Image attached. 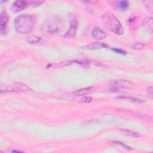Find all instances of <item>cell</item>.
Instances as JSON below:
<instances>
[{"instance_id": "cell-19", "label": "cell", "mask_w": 153, "mask_h": 153, "mask_svg": "<svg viewBox=\"0 0 153 153\" xmlns=\"http://www.w3.org/2000/svg\"><path fill=\"white\" fill-rule=\"evenodd\" d=\"M152 1H147L143 2V4H145V6L146 7L147 10L151 13H152Z\"/></svg>"}, {"instance_id": "cell-4", "label": "cell", "mask_w": 153, "mask_h": 153, "mask_svg": "<svg viewBox=\"0 0 153 153\" xmlns=\"http://www.w3.org/2000/svg\"><path fill=\"white\" fill-rule=\"evenodd\" d=\"M1 93L6 92H29L32 91V90L27 85L21 83H16L13 85L1 86Z\"/></svg>"}, {"instance_id": "cell-25", "label": "cell", "mask_w": 153, "mask_h": 153, "mask_svg": "<svg viewBox=\"0 0 153 153\" xmlns=\"http://www.w3.org/2000/svg\"><path fill=\"white\" fill-rule=\"evenodd\" d=\"M22 152V151L19 150H15L12 151V152Z\"/></svg>"}, {"instance_id": "cell-2", "label": "cell", "mask_w": 153, "mask_h": 153, "mask_svg": "<svg viewBox=\"0 0 153 153\" xmlns=\"http://www.w3.org/2000/svg\"><path fill=\"white\" fill-rule=\"evenodd\" d=\"M102 21L106 28L109 31L117 35H122L123 34L124 29L121 22L113 14L105 13L103 14Z\"/></svg>"}, {"instance_id": "cell-1", "label": "cell", "mask_w": 153, "mask_h": 153, "mask_svg": "<svg viewBox=\"0 0 153 153\" xmlns=\"http://www.w3.org/2000/svg\"><path fill=\"white\" fill-rule=\"evenodd\" d=\"M35 23L34 17L28 14L19 16L14 22L16 32L21 34H30L34 29Z\"/></svg>"}, {"instance_id": "cell-15", "label": "cell", "mask_w": 153, "mask_h": 153, "mask_svg": "<svg viewBox=\"0 0 153 153\" xmlns=\"http://www.w3.org/2000/svg\"><path fill=\"white\" fill-rule=\"evenodd\" d=\"M110 144L111 145H119V146H121L124 149H126V150H133V148L128 146V145H126V144H124V143L121 142H119V141H111L109 142Z\"/></svg>"}, {"instance_id": "cell-17", "label": "cell", "mask_w": 153, "mask_h": 153, "mask_svg": "<svg viewBox=\"0 0 153 153\" xmlns=\"http://www.w3.org/2000/svg\"><path fill=\"white\" fill-rule=\"evenodd\" d=\"M145 47V45L143 44L142 43H134L132 46V48L134 50H141L143 49V48Z\"/></svg>"}, {"instance_id": "cell-23", "label": "cell", "mask_w": 153, "mask_h": 153, "mask_svg": "<svg viewBox=\"0 0 153 153\" xmlns=\"http://www.w3.org/2000/svg\"><path fill=\"white\" fill-rule=\"evenodd\" d=\"M112 50L114 51L115 53H117L119 54H121V55H126V52L125 51H123V50H121V49H112Z\"/></svg>"}, {"instance_id": "cell-5", "label": "cell", "mask_w": 153, "mask_h": 153, "mask_svg": "<svg viewBox=\"0 0 153 153\" xmlns=\"http://www.w3.org/2000/svg\"><path fill=\"white\" fill-rule=\"evenodd\" d=\"M78 27V21L75 18L72 17L70 19V26L68 31L65 34V37L68 38H73L75 37Z\"/></svg>"}, {"instance_id": "cell-9", "label": "cell", "mask_w": 153, "mask_h": 153, "mask_svg": "<svg viewBox=\"0 0 153 153\" xmlns=\"http://www.w3.org/2000/svg\"><path fill=\"white\" fill-rule=\"evenodd\" d=\"M86 47L88 50H98L101 49L108 48V46L104 43L94 42L89 44Z\"/></svg>"}, {"instance_id": "cell-24", "label": "cell", "mask_w": 153, "mask_h": 153, "mask_svg": "<svg viewBox=\"0 0 153 153\" xmlns=\"http://www.w3.org/2000/svg\"><path fill=\"white\" fill-rule=\"evenodd\" d=\"M89 62L90 63H92L93 65H96V66H98V67H104V65H102V64H101L100 62H99L97 61H95V60H88Z\"/></svg>"}, {"instance_id": "cell-13", "label": "cell", "mask_w": 153, "mask_h": 153, "mask_svg": "<svg viewBox=\"0 0 153 153\" xmlns=\"http://www.w3.org/2000/svg\"><path fill=\"white\" fill-rule=\"evenodd\" d=\"M121 133H122L123 134L126 136H128L129 137H132V138H138L139 137V134L134 132L130 130L127 129H121L120 130Z\"/></svg>"}, {"instance_id": "cell-14", "label": "cell", "mask_w": 153, "mask_h": 153, "mask_svg": "<svg viewBox=\"0 0 153 153\" xmlns=\"http://www.w3.org/2000/svg\"><path fill=\"white\" fill-rule=\"evenodd\" d=\"M26 41L30 44H35L38 43L41 41V38L35 35H31L26 38Z\"/></svg>"}, {"instance_id": "cell-10", "label": "cell", "mask_w": 153, "mask_h": 153, "mask_svg": "<svg viewBox=\"0 0 153 153\" xmlns=\"http://www.w3.org/2000/svg\"><path fill=\"white\" fill-rule=\"evenodd\" d=\"M92 34L93 37L97 40H103L106 37V34L103 31L97 28H95L93 30Z\"/></svg>"}, {"instance_id": "cell-8", "label": "cell", "mask_w": 153, "mask_h": 153, "mask_svg": "<svg viewBox=\"0 0 153 153\" xmlns=\"http://www.w3.org/2000/svg\"><path fill=\"white\" fill-rule=\"evenodd\" d=\"M120 112L126 114L128 115H130V116H133L135 117L139 118V119H143L144 120H148V121H152V118L150 116L145 115V114H142L141 113H138L137 112H133L132 111H129V110H120Z\"/></svg>"}, {"instance_id": "cell-12", "label": "cell", "mask_w": 153, "mask_h": 153, "mask_svg": "<svg viewBox=\"0 0 153 153\" xmlns=\"http://www.w3.org/2000/svg\"><path fill=\"white\" fill-rule=\"evenodd\" d=\"M142 25L149 32L152 33V17H146L142 22Z\"/></svg>"}, {"instance_id": "cell-3", "label": "cell", "mask_w": 153, "mask_h": 153, "mask_svg": "<svg viewBox=\"0 0 153 153\" xmlns=\"http://www.w3.org/2000/svg\"><path fill=\"white\" fill-rule=\"evenodd\" d=\"M108 85L112 92H119L121 89H132L134 87V84L132 82L126 80H111Z\"/></svg>"}, {"instance_id": "cell-18", "label": "cell", "mask_w": 153, "mask_h": 153, "mask_svg": "<svg viewBox=\"0 0 153 153\" xmlns=\"http://www.w3.org/2000/svg\"><path fill=\"white\" fill-rule=\"evenodd\" d=\"M117 98L119 99H128L130 101L132 102H143V101L142 100L139 99H137V98H134V97H126V96H119L117 97Z\"/></svg>"}, {"instance_id": "cell-7", "label": "cell", "mask_w": 153, "mask_h": 153, "mask_svg": "<svg viewBox=\"0 0 153 153\" xmlns=\"http://www.w3.org/2000/svg\"><path fill=\"white\" fill-rule=\"evenodd\" d=\"M8 21V17L7 13L4 11L1 12V22H0V30L1 34H4L6 32L7 23Z\"/></svg>"}, {"instance_id": "cell-21", "label": "cell", "mask_w": 153, "mask_h": 153, "mask_svg": "<svg viewBox=\"0 0 153 153\" xmlns=\"http://www.w3.org/2000/svg\"><path fill=\"white\" fill-rule=\"evenodd\" d=\"M92 101V98L91 97L84 96L83 98L81 99L80 102L84 103V104H89V103H91Z\"/></svg>"}, {"instance_id": "cell-6", "label": "cell", "mask_w": 153, "mask_h": 153, "mask_svg": "<svg viewBox=\"0 0 153 153\" xmlns=\"http://www.w3.org/2000/svg\"><path fill=\"white\" fill-rule=\"evenodd\" d=\"M28 3L26 1H22V0H17L14 1L11 7L12 10L13 12H18L24 10L28 6Z\"/></svg>"}, {"instance_id": "cell-20", "label": "cell", "mask_w": 153, "mask_h": 153, "mask_svg": "<svg viewBox=\"0 0 153 153\" xmlns=\"http://www.w3.org/2000/svg\"><path fill=\"white\" fill-rule=\"evenodd\" d=\"M44 1H39V0H35V1H32L30 2V4L32 7H38L43 4Z\"/></svg>"}, {"instance_id": "cell-16", "label": "cell", "mask_w": 153, "mask_h": 153, "mask_svg": "<svg viewBox=\"0 0 153 153\" xmlns=\"http://www.w3.org/2000/svg\"><path fill=\"white\" fill-rule=\"evenodd\" d=\"M129 3L128 1H121L119 3V8L122 11L126 10L129 7Z\"/></svg>"}, {"instance_id": "cell-22", "label": "cell", "mask_w": 153, "mask_h": 153, "mask_svg": "<svg viewBox=\"0 0 153 153\" xmlns=\"http://www.w3.org/2000/svg\"><path fill=\"white\" fill-rule=\"evenodd\" d=\"M147 95L148 96L150 99L153 98V93H152V87H148L147 89Z\"/></svg>"}, {"instance_id": "cell-11", "label": "cell", "mask_w": 153, "mask_h": 153, "mask_svg": "<svg viewBox=\"0 0 153 153\" xmlns=\"http://www.w3.org/2000/svg\"><path fill=\"white\" fill-rule=\"evenodd\" d=\"M94 88L93 87H86V88H83L77 90V91H75L74 93L75 95L80 96H84L86 95L87 94L91 93L93 91Z\"/></svg>"}]
</instances>
